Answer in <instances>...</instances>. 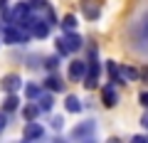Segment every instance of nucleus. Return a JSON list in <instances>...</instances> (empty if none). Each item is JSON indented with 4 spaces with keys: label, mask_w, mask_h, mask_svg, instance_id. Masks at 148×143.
<instances>
[{
    "label": "nucleus",
    "mask_w": 148,
    "mask_h": 143,
    "mask_svg": "<svg viewBox=\"0 0 148 143\" xmlns=\"http://www.w3.org/2000/svg\"><path fill=\"white\" fill-rule=\"evenodd\" d=\"M30 37H32L30 30H25L22 25H8L5 32H3V42L5 44H22V42H27Z\"/></svg>",
    "instance_id": "f257e3e1"
},
{
    "label": "nucleus",
    "mask_w": 148,
    "mask_h": 143,
    "mask_svg": "<svg viewBox=\"0 0 148 143\" xmlns=\"http://www.w3.org/2000/svg\"><path fill=\"white\" fill-rule=\"evenodd\" d=\"M138 52H148V15L141 17V22L136 25V40H133Z\"/></svg>",
    "instance_id": "f03ea898"
},
{
    "label": "nucleus",
    "mask_w": 148,
    "mask_h": 143,
    "mask_svg": "<svg viewBox=\"0 0 148 143\" xmlns=\"http://www.w3.org/2000/svg\"><path fill=\"white\" fill-rule=\"evenodd\" d=\"M82 12L86 20H99L101 15V0H82Z\"/></svg>",
    "instance_id": "7ed1b4c3"
},
{
    "label": "nucleus",
    "mask_w": 148,
    "mask_h": 143,
    "mask_svg": "<svg viewBox=\"0 0 148 143\" xmlns=\"http://www.w3.org/2000/svg\"><path fill=\"white\" fill-rule=\"evenodd\" d=\"M101 104H104L106 109H114V106L119 104V94H116V89H114V84L101 86Z\"/></svg>",
    "instance_id": "20e7f679"
},
{
    "label": "nucleus",
    "mask_w": 148,
    "mask_h": 143,
    "mask_svg": "<svg viewBox=\"0 0 148 143\" xmlns=\"http://www.w3.org/2000/svg\"><path fill=\"white\" fill-rule=\"evenodd\" d=\"M94 128H96L94 121H82L79 126L72 131V141H84V138H89L91 133H94Z\"/></svg>",
    "instance_id": "39448f33"
},
{
    "label": "nucleus",
    "mask_w": 148,
    "mask_h": 143,
    "mask_svg": "<svg viewBox=\"0 0 148 143\" xmlns=\"http://www.w3.org/2000/svg\"><path fill=\"white\" fill-rule=\"evenodd\" d=\"M86 69H89V64L82 62V59H74L72 64H69V79L79 81V79H86Z\"/></svg>",
    "instance_id": "423d86ee"
},
{
    "label": "nucleus",
    "mask_w": 148,
    "mask_h": 143,
    "mask_svg": "<svg viewBox=\"0 0 148 143\" xmlns=\"http://www.w3.org/2000/svg\"><path fill=\"white\" fill-rule=\"evenodd\" d=\"M0 86H3V91H5V94H15V91L22 86V81H20V77H17V74H8V77H3Z\"/></svg>",
    "instance_id": "0eeeda50"
},
{
    "label": "nucleus",
    "mask_w": 148,
    "mask_h": 143,
    "mask_svg": "<svg viewBox=\"0 0 148 143\" xmlns=\"http://www.w3.org/2000/svg\"><path fill=\"white\" fill-rule=\"evenodd\" d=\"M40 138H45V128L37 121H30L25 126V141H40Z\"/></svg>",
    "instance_id": "6e6552de"
},
{
    "label": "nucleus",
    "mask_w": 148,
    "mask_h": 143,
    "mask_svg": "<svg viewBox=\"0 0 148 143\" xmlns=\"http://www.w3.org/2000/svg\"><path fill=\"white\" fill-rule=\"evenodd\" d=\"M30 35H32V37H37V40L47 37V35H49V22H47V20H40V17H37V20L32 22V27H30Z\"/></svg>",
    "instance_id": "1a4fd4ad"
},
{
    "label": "nucleus",
    "mask_w": 148,
    "mask_h": 143,
    "mask_svg": "<svg viewBox=\"0 0 148 143\" xmlns=\"http://www.w3.org/2000/svg\"><path fill=\"white\" fill-rule=\"evenodd\" d=\"M106 74H109L111 84H123V77H121V67H119L116 62H106Z\"/></svg>",
    "instance_id": "9d476101"
},
{
    "label": "nucleus",
    "mask_w": 148,
    "mask_h": 143,
    "mask_svg": "<svg viewBox=\"0 0 148 143\" xmlns=\"http://www.w3.org/2000/svg\"><path fill=\"white\" fill-rule=\"evenodd\" d=\"M37 114H42V109H40V104L37 101H30V104L22 109V118H27V123L30 121H35L37 118Z\"/></svg>",
    "instance_id": "9b49d317"
},
{
    "label": "nucleus",
    "mask_w": 148,
    "mask_h": 143,
    "mask_svg": "<svg viewBox=\"0 0 148 143\" xmlns=\"http://www.w3.org/2000/svg\"><path fill=\"white\" fill-rule=\"evenodd\" d=\"M121 77H123V84H128V81H138V79H141V69H136V67H121Z\"/></svg>",
    "instance_id": "f8f14e48"
},
{
    "label": "nucleus",
    "mask_w": 148,
    "mask_h": 143,
    "mask_svg": "<svg viewBox=\"0 0 148 143\" xmlns=\"http://www.w3.org/2000/svg\"><path fill=\"white\" fill-rule=\"evenodd\" d=\"M64 37H67V42H69V49H72V52L82 49V44H84V37H82V35H77V32H67Z\"/></svg>",
    "instance_id": "ddd939ff"
},
{
    "label": "nucleus",
    "mask_w": 148,
    "mask_h": 143,
    "mask_svg": "<svg viewBox=\"0 0 148 143\" xmlns=\"http://www.w3.org/2000/svg\"><path fill=\"white\" fill-rule=\"evenodd\" d=\"M45 89L47 91H64V81L57 74H49V79L45 81Z\"/></svg>",
    "instance_id": "4468645a"
},
{
    "label": "nucleus",
    "mask_w": 148,
    "mask_h": 143,
    "mask_svg": "<svg viewBox=\"0 0 148 143\" xmlns=\"http://www.w3.org/2000/svg\"><path fill=\"white\" fill-rule=\"evenodd\" d=\"M64 109H67L69 114H79L82 111V104H79V99H77L74 94H69L67 99H64Z\"/></svg>",
    "instance_id": "2eb2a0df"
},
{
    "label": "nucleus",
    "mask_w": 148,
    "mask_h": 143,
    "mask_svg": "<svg viewBox=\"0 0 148 143\" xmlns=\"http://www.w3.org/2000/svg\"><path fill=\"white\" fill-rule=\"evenodd\" d=\"M17 106H20V99H17L15 94H8L5 101H3V111H5V114H12Z\"/></svg>",
    "instance_id": "dca6fc26"
},
{
    "label": "nucleus",
    "mask_w": 148,
    "mask_h": 143,
    "mask_svg": "<svg viewBox=\"0 0 148 143\" xmlns=\"http://www.w3.org/2000/svg\"><path fill=\"white\" fill-rule=\"evenodd\" d=\"M54 47H57V54H59V57H69V54H72L67 37H57V40H54Z\"/></svg>",
    "instance_id": "f3484780"
},
{
    "label": "nucleus",
    "mask_w": 148,
    "mask_h": 143,
    "mask_svg": "<svg viewBox=\"0 0 148 143\" xmlns=\"http://www.w3.org/2000/svg\"><path fill=\"white\" fill-rule=\"evenodd\" d=\"M37 104H40V109H42V111H52V106H54L52 91H49V94H42L40 99H37Z\"/></svg>",
    "instance_id": "a211bd4d"
},
{
    "label": "nucleus",
    "mask_w": 148,
    "mask_h": 143,
    "mask_svg": "<svg viewBox=\"0 0 148 143\" xmlns=\"http://www.w3.org/2000/svg\"><path fill=\"white\" fill-rule=\"evenodd\" d=\"M25 96H27L30 101H37L40 96H42V89H40L37 84H27V86H25Z\"/></svg>",
    "instance_id": "6ab92c4d"
},
{
    "label": "nucleus",
    "mask_w": 148,
    "mask_h": 143,
    "mask_svg": "<svg viewBox=\"0 0 148 143\" xmlns=\"http://www.w3.org/2000/svg\"><path fill=\"white\" fill-rule=\"evenodd\" d=\"M74 27H77V17L74 15H64L62 17V30L64 32H74Z\"/></svg>",
    "instance_id": "aec40b11"
},
{
    "label": "nucleus",
    "mask_w": 148,
    "mask_h": 143,
    "mask_svg": "<svg viewBox=\"0 0 148 143\" xmlns=\"http://www.w3.org/2000/svg\"><path fill=\"white\" fill-rule=\"evenodd\" d=\"M45 69H49V72H54V69H57L59 67V54H52V57H47V59H45Z\"/></svg>",
    "instance_id": "412c9836"
},
{
    "label": "nucleus",
    "mask_w": 148,
    "mask_h": 143,
    "mask_svg": "<svg viewBox=\"0 0 148 143\" xmlns=\"http://www.w3.org/2000/svg\"><path fill=\"white\" fill-rule=\"evenodd\" d=\"M49 126H52L54 131H62V126H64V118H62V116H52V121H49Z\"/></svg>",
    "instance_id": "4be33fe9"
},
{
    "label": "nucleus",
    "mask_w": 148,
    "mask_h": 143,
    "mask_svg": "<svg viewBox=\"0 0 148 143\" xmlns=\"http://www.w3.org/2000/svg\"><path fill=\"white\" fill-rule=\"evenodd\" d=\"M5 126H8V114H5V111H0V133L5 131Z\"/></svg>",
    "instance_id": "5701e85b"
},
{
    "label": "nucleus",
    "mask_w": 148,
    "mask_h": 143,
    "mask_svg": "<svg viewBox=\"0 0 148 143\" xmlns=\"http://www.w3.org/2000/svg\"><path fill=\"white\" fill-rule=\"evenodd\" d=\"M138 101H141V104H143V106H146V109H148V89L138 94Z\"/></svg>",
    "instance_id": "b1692460"
},
{
    "label": "nucleus",
    "mask_w": 148,
    "mask_h": 143,
    "mask_svg": "<svg viewBox=\"0 0 148 143\" xmlns=\"http://www.w3.org/2000/svg\"><path fill=\"white\" fill-rule=\"evenodd\" d=\"M128 143H148V136H131Z\"/></svg>",
    "instance_id": "393cba45"
},
{
    "label": "nucleus",
    "mask_w": 148,
    "mask_h": 143,
    "mask_svg": "<svg viewBox=\"0 0 148 143\" xmlns=\"http://www.w3.org/2000/svg\"><path fill=\"white\" fill-rule=\"evenodd\" d=\"M141 79L148 84V67H143V69H141Z\"/></svg>",
    "instance_id": "a878e982"
},
{
    "label": "nucleus",
    "mask_w": 148,
    "mask_h": 143,
    "mask_svg": "<svg viewBox=\"0 0 148 143\" xmlns=\"http://www.w3.org/2000/svg\"><path fill=\"white\" fill-rule=\"evenodd\" d=\"M141 126L148 131V114H143V118H141Z\"/></svg>",
    "instance_id": "bb28decb"
},
{
    "label": "nucleus",
    "mask_w": 148,
    "mask_h": 143,
    "mask_svg": "<svg viewBox=\"0 0 148 143\" xmlns=\"http://www.w3.org/2000/svg\"><path fill=\"white\" fill-rule=\"evenodd\" d=\"M5 10H10L8 8V0H0V12H5Z\"/></svg>",
    "instance_id": "cd10ccee"
},
{
    "label": "nucleus",
    "mask_w": 148,
    "mask_h": 143,
    "mask_svg": "<svg viewBox=\"0 0 148 143\" xmlns=\"http://www.w3.org/2000/svg\"><path fill=\"white\" fill-rule=\"evenodd\" d=\"M3 32H5V27H3V20H0V35H3Z\"/></svg>",
    "instance_id": "c85d7f7f"
},
{
    "label": "nucleus",
    "mask_w": 148,
    "mask_h": 143,
    "mask_svg": "<svg viewBox=\"0 0 148 143\" xmlns=\"http://www.w3.org/2000/svg\"><path fill=\"white\" fill-rule=\"evenodd\" d=\"M109 143H119V141H116V138H111V141H109Z\"/></svg>",
    "instance_id": "c756f323"
},
{
    "label": "nucleus",
    "mask_w": 148,
    "mask_h": 143,
    "mask_svg": "<svg viewBox=\"0 0 148 143\" xmlns=\"http://www.w3.org/2000/svg\"><path fill=\"white\" fill-rule=\"evenodd\" d=\"M54 143H64V141H59V138H57V141H54Z\"/></svg>",
    "instance_id": "7c9ffc66"
}]
</instances>
